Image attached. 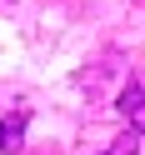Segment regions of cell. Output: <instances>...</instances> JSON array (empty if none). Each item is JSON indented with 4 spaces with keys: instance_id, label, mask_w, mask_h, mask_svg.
I'll return each mask as SVG.
<instances>
[{
    "instance_id": "cell-1",
    "label": "cell",
    "mask_w": 145,
    "mask_h": 155,
    "mask_svg": "<svg viewBox=\"0 0 145 155\" xmlns=\"http://www.w3.org/2000/svg\"><path fill=\"white\" fill-rule=\"evenodd\" d=\"M115 110L135 125V135H145V90H140V85H125L120 100H115Z\"/></svg>"
},
{
    "instance_id": "cell-2",
    "label": "cell",
    "mask_w": 145,
    "mask_h": 155,
    "mask_svg": "<svg viewBox=\"0 0 145 155\" xmlns=\"http://www.w3.org/2000/svg\"><path fill=\"white\" fill-rule=\"evenodd\" d=\"M25 125H30L25 110H10L5 120H0V150H5V155H15V150L25 145Z\"/></svg>"
},
{
    "instance_id": "cell-3",
    "label": "cell",
    "mask_w": 145,
    "mask_h": 155,
    "mask_svg": "<svg viewBox=\"0 0 145 155\" xmlns=\"http://www.w3.org/2000/svg\"><path fill=\"white\" fill-rule=\"evenodd\" d=\"M135 150H140V135H120V140H110V150H100V155H135Z\"/></svg>"
},
{
    "instance_id": "cell-4",
    "label": "cell",
    "mask_w": 145,
    "mask_h": 155,
    "mask_svg": "<svg viewBox=\"0 0 145 155\" xmlns=\"http://www.w3.org/2000/svg\"><path fill=\"white\" fill-rule=\"evenodd\" d=\"M15 5H20V0H0V10H15Z\"/></svg>"
}]
</instances>
